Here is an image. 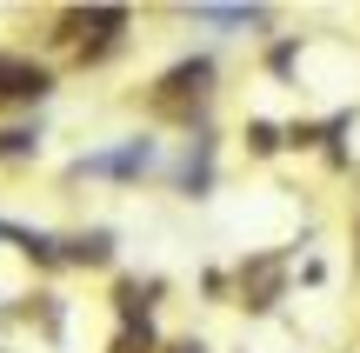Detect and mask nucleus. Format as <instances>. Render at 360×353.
<instances>
[{"mask_svg": "<svg viewBox=\"0 0 360 353\" xmlns=\"http://www.w3.org/2000/svg\"><path fill=\"white\" fill-rule=\"evenodd\" d=\"M207 80H214V67H207V60H187V67H174V74L160 80V93H154V107H160V114H187V100L200 107V93H207Z\"/></svg>", "mask_w": 360, "mask_h": 353, "instance_id": "1", "label": "nucleus"}, {"mask_svg": "<svg viewBox=\"0 0 360 353\" xmlns=\"http://www.w3.org/2000/svg\"><path fill=\"white\" fill-rule=\"evenodd\" d=\"M67 27H80V34H94V53H107V40H114L120 27H127V13H120V7H94V13H74ZM94 53H87V60H94Z\"/></svg>", "mask_w": 360, "mask_h": 353, "instance_id": "3", "label": "nucleus"}, {"mask_svg": "<svg viewBox=\"0 0 360 353\" xmlns=\"http://www.w3.org/2000/svg\"><path fill=\"white\" fill-rule=\"evenodd\" d=\"M40 93H47V67L0 53V100H40Z\"/></svg>", "mask_w": 360, "mask_h": 353, "instance_id": "2", "label": "nucleus"}, {"mask_svg": "<svg viewBox=\"0 0 360 353\" xmlns=\"http://www.w3.org/2000/svg\"><path fill=\"white\" fill-rule=\"evenodd\" d=\"M167 353H200V347H167Z\"/></svg>", "mask_w": 360, "mask_h": 353, "instance_id": "5", "label": "nucleus"}, {"mask_svg": "<svg viewBox=\"0 0 360 353\" xmlns=\"http://www.w3.org/2000/svg\"><path fill=\"white\" fill-rule=\"evenodd\" d=\"M74 260H107V234H87V240H74Z\"/></svg>", "mask_w": 360, "mask_h": 353, "instance_id": "4", "label": "nucleus"}]
</instances>
